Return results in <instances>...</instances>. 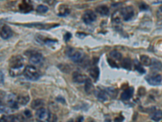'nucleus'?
<instances>
[{"mask_svg": "<svg viewBox=\"0 0 162 122\" xmlns=\"http://www.w3.org/2000/svg\"><path fill=\"white\" fill-rule=\"evenodd\" d=\"M122 66L125 69L131 70L132 68L131 60V59H129V58H125L124 60L122 61Z\"/></svg>", "mask_w": 162, "mask_h": 122, "instance_id": "22", "label": "nucleus"}, {"mask_svg": "<svg viewBox=\"0 0 162 122\" xmlns=\"http://www.w3.org/2000/svg\"><path fill=\"white\" fill-rule=\"evenodd\" d=\"M122 121H123V117H122L121 119H118V117L114 119V122H122Z\"/></svg>", "mask_w": 162, "mask_h": 122, "instance_id": "38", "label": "nucleus"}, {"mask_svg": "<svg viewBox=\"0 0 162 122\" xmlns=\"http://www.w3.org/2000/svg\"><path fill=\"white\" fill-rule=\"evenodd\" d=\"M44 101L41 99H34L33 101L31 103V107L33 109H37L38 110L39 108H42V106L44 105Z\"/></svg>", "mask_w": 162, "mask_h": 122, "instance_id": "16", "label": "nucleus"}, {"mask_svg": "<svg viewBox=\"0 0 162 122\" xmlns=\"http://www.w3.org/2000/svg\"><path fill=\"white\" fill-rule=\"evenodd\" d=\"M49 8L47 6H45V5H39L37 8V12L38 13H45V12H48Z\"/></svg>", "mask_w": 162, "mask_h": 122, "instance_id": "29", "label": "nucleus"}, {"mask_svg": "<svg viewBox=\"0 0 162 122\" xmlns=\"http://www.w3.org/2000/svg\"><path fill=\"white\" fill-rule=\"evenodd\" d=\"M106 92L112 98H115L118 95L117 89H115V88H108V89H106Z\"/></svg>", "mask_w": 162, "mask_h": 122, "instance_id": "26", "label": "nucleus"}, {"mask_svg": "<svg viewBox=\"0 0 162 122\" xmlns=\"http://www.w3.org/2000/svg\"><path fill=\"white\" fill-rule=\"evenodd\" d=\"M61 8H63V11H61L60 10L58 15H59V16H65V15H69V13H70V10H69V8H67V7L64 8V6H61Z\"/></svg>", "mask_w": 162, "mask_h": 122, "instance_id": "28", "label": "nucleus"}, {"mask_svg": "<svg viewBox=\"0 0 162 122\" xmlns=\"http://www.w3.org/2000/svg\"><path fill=\"white\" fill-rule=\"evenodd\" d=\"M43 60V55L39 52H34L29 56V62L32 65H37L41 64Z\"/></svg>", "mask_w": 162, "mask_h": 122, "instance_id": "9", "label": "nucleus"}, {"mask_svg": "<svg viewBox=\"0 0 162 122\" xmlns=\"http://www.w3.org/2000/svg\"><path fill=\"white\" fill-rule=\"evenodd\" d=\"M152 69L156 70H161L162 69V64L161 61L157 60L156 59H152Z\"/></svg>", "mask_w": 162, "mask_h": 122, "instance_id": "23", "label": "nucleus"}, {"mask_svg": "<svg viewBox=\"0 0 162 122\" xmlns=\"http://www.w3.org/2000/svg\"><path fill=\"white\" fill-rule=\"evenodd\" d=\"M96 12L101 15L105 16V15H108L109 10V8L106 5H101V6H98L97 8H96Z\"/></svg>", "mask_w": 162, "mask_h": 122, "instance_id": "14", "label": "nucleus"}, {"mask_svg": "<svg viewBox=\"0 0 162 122\" xmlns=\"http://www.w3.org/2000/svg\"><path fill=\"white\" fill-rule=\"evenodd\" d=\"M24 116L20 114L13 115V119H12V122H23L24 120Z\"/></svg>", "mask_w": 162, "mask_h": 122, "instance_id": "31", "label": "nucleus"}, {"mask_svg": "<svg viewBox=\"0 0 162 122\" xmlns=\"http://www.w3.org/2000/svg\"><path fill=\"white\" fill-rule=\"evenodd\" d=\"M134 66H135V69L140 73H145V69L143 68L141 64H140V62L137 60H134Z\"/></svg>", "mask_w": 162, "mask_h": 122, "instance_id": "25", "label": "nucleus"}, {"mask_svg": "<svg viewBox=\"0 0 162 122\" xmlns=\"http://www.w3.org/2000/svg\"><path fill=\"white\" fill-rule=\"evenodd\" d=\"M13 115H3L1 117V122H12Z\"/></svg>", "mask_w": 162, "mask_h": 122, "instance_id": "30", "label": "nucleus"}, {"mask_svg": "<svg viewBox=\"0 0 162 122\" xmlns=\"http://www.w3.org/2000/svg\"><path fill=\"white\" fill-rule=\"evenodd\" d=\"M151 119L154 121L157 122L162 120V111L155 110L151 115Z\"/></svg>", "mask_w": 162, "mask_h": 122, "instance_id": "17", "label": "nucleus"}, {"mask_svg": "<svg viewBox=\"0 0 162 122\" xmlns=\"http://www.w3.org/2000/svg\"><path fill=\"white\" fill-rule=\"evenodd\" d=\"M134 95V88L129 87L128 89L125 90L124 91L121 95V99L122 100H129L131 99V97Z\"/></svg>", "mask_w": 162, "mask_h": 122, "instance_id": "12", "label": "nucleus"}, {"mask_svg": "<svg viewBox=\"0 0 162 122\" xmlns=\"http://www.w3.org/2000/svg\"><path fill=\"white\" fill-rule=\"evenodd\" d=\"M36 118L40 122L49 121L50 119V113H49V110L45 107L39 108L36 111Z\"/></svg>", "mask_w": 162, "mask_h": 122, "instance_id": "3", "label": "nucleus"}, {"mask_svg": "<svg viewBox=\"0 0 162 122\" xmlns=\"http://www.w3.org/2000/svg\"><path fill=\"white\" fill-rule=\"evenodd\" d=\"M6 103L9 107L12 109H17L19 107V103L17 102V97L14 94H9L6 96Z\"/></svg>", "mask_w": 162, "mask_h": 122, "instance_id": "5", "label": "nucleus"}, {"mask_svg": "<svg viewBox=\"0 0 162 122\" xmlns=\"http://www.w3.org/2000/svg\"><path fill=\"white\" fill-rule=\"evenodd\" d=\"M1 83L3 84V72L1 71Z\"/></svg>", "mask_w": 162, "mask_h": 122, "instance_id": "39", "label": "nucleus"}, {"mask_svg": "<svg viewBox=\"0 0 162 122\" xmlns=\"http://www.w3.org/2000/svg\"><path fill=\"white\" fill-rule=\"evenodd\" d=\"M67 55L69 58L74 62H79L82 57H83V53L79 50H76L73 49V48H69L67 50Z\"/></svg>", "mask_w": 162, "mask_h": 122, "instance_id": "6", "label": "nucleus"}, {"mask_svg": "<svg viewBox=\"0 0 162 122\" xmlns=\"http://www.w3.org/2000/svg\"><path fill=\"white\" fill-rule=\"evenodd\" d=\"M9 74L11 76H19L20 74L24 73V59L20 55H15L11 58L9 64Z\"/></svg>", "mask_w": 162, "mask_h": 122, "instance_id": "1", "label": "nucleus"}, {"mask_svg": "<svg viewBox=\"0 0 162 122\" xmlns=\"http://www.w3.org/2000/svg\"><path fill=\"white\" fill-rule=\"evenodd\" d=\"M29 96L27 95H20L17 96V102L19 105H25L29 101Z\"/></svg>", "mask_w": 162, "mask_h": 122, "instance_id": "18", "label": "nucleus"}, {"mask_svg": "<svg viewBox=\"0 0 162 122\" xmlns=\"http://www.w3.org/2000/svg\"><path fill=\"white\" fill-rule=\"evenodd\" d=\"M109 56L112 58L113 60H121L122 59V54L117 50H113L109 53Z\"/></svg>", "mask_w": 162, "mask_h": 122, "instance_id": "24", "label": "nucleus"}, {"mask_svg": "<svg viewBox=\"0 0 162 122\" xmlns=\"http://www.w3.org/2000/svg\"><path fill=\"white\" fill-rule=\"evenodd\" d=\"M121 17H122V16H121L120 11H119V12H114V14L113 15V17H112L113 22H114V23H120Z\"/></svg>", "mask_w": 162, "mask_h": 122, "instance_id": "27", "label": "nucleus"}, {"mask_svg": "<svg viewBox=\"0 0 162 122\" xmlns=\"http://www.w3.org/2000/svg\"><path fill=\"white\" fill-rule=\"evenodd\" d=\"M12 36V30L10 27L4 25L1 28V38L3 39H8Z\"/></svg>", "mask_w": 162, "mask_h": 122, "instance_id": "10", "label": "nucleus"}, {"mask_svg": "<svg viewBox=\"0 0 162 122\" xmlns=\"http://www.w3.org/2000/svg\"><path fill=\"white\" fill-rule=\"evenodd\" d=\"M82 20H83V21L86 25H89V24L94 22L95 20H97V15L92 10H88V11L84 12V13H83V16H82Z\"/></svg>", "mask_w": 162, "mask_h": 122, "instance_id": "7", "label": "nucleus"}, {"mask_svg": "<svg viewBox=\"0 0 162 122\" xmlns=\"http://www.w3.org/2000/svg\"><path fill=\"white\" fill-rule=\"evenodd\" d=\"M72 38V34H70V33H67L66 34H65L64 36V39L66 42H67V41H69V39Z\"/></svg>", "mask_w": 162, "mask_h": 122, "instance_id": "36", "label": "nucleus"}, {"mask_svg": "<svg viewBox=\"0 0 162 122\" xmlns=\"http://www.w3.org/2000/svg\"><path fill=\"white\" fill-rule=\"evenodd\" d=\"M24 75L28 80L36 81L40 77V73L33 65H28L24 71Z\"/></svg>", "mask_w": 162, "mask_h": 122, "instance_id": "2", "label": "nucleus"}, {"mask_svg": "<svg viewBox=\"0 0 162 122\" xmlns=\"http://www.w3.org/2000/svg\"><path fill=\"white\" fill-rule=\"evenodd\" d=\"M159 12H161V13L162 14V7H161V8H160V9H159Z\"/></svg>", "mask_w": 162, "mask_h": 122, "instance_id": "40", "label": "nucleus"}, {"mask_svg": "<svg viewBox=\"0 0 162 122\" xmlns=\"http://www.w3.org/2000/svg\"><path fill=\"white\" fill-rule=\"evenodd\" d=\"M24 115L28 117V118H30L31 116H32V113H31V111L29 110H25L24 111Z\"/></svg>", "mask_w": 162, "mask_h": 122, "instance_id": "35", "label": "nucleus"}, {"mask_svg": "<svg viewBox=\"0 0 162 122\" xmlns=\"http://www.w3.org/2000/svg\"><path fill=\"white\" fill-rule=\"evenodd\" d=\"M73 80L76 83H83L86 81L87 78L82 73H79V72H75L73 73Z\"/></svg>", "mask_w": 162, "mask_h": 122, "instance_id": "13", "label": "nucleus"}, {"mask_svg": "<svg viewBox=\"0 0 162 122\" xmlns=\"http://www.w3.org/2000/svg\"><path fill=\"white\" fill-rule=\"evenodd\" d=\"M140 10H147L148 9V5L145 3H141L140 4Z\"/></svg>", "mask_w": 162, "mask_h": 122, "instance_id": "33", "label": "nucleus"}, {"mask_svg": "<svg viewBox=\"0 0 162 122\" xmlns=\"http://www.w3.org/2000/svg\"><path fill=\"white\" fill-rule=\"evenodd\" d=\"M94 94L96 97L97 98V99L101 100L102 102L107 101L108 98H109V95L106 92V90H102V89H98L97 90H95Z\"/></svg>", "mask_w": 162, "mask_h": 122, "instance_id": "11", "label": "nucleus"}, {"mask_svg": "<svg viewBox=\"0 0 162 122\" xmlns=\"http://www.w3.org/2000/svg\"><path fill=\"white\" fill-rule=\"evenodd\" d=\"M89 73L90 76L95 79V81H97L99 79V76H100V70L98 69V67H93L89 70Z\"/></svg>", "mask_w": 162, "mask_h": 122, "instance_id": "20", "label": "nucleus"}, {"mask_svg": "<svg viewBox=\"0 0 162 122\" xmlns=\"http://www.w3.org/2000/svg\"><path fill=\"white\" fill-rule=\"evenodd\" d=\"M108 63L109 64V65L112 67V68H117V65H116V63L114 62V60H112V59H108Z\"/></svg>", "mask_w": 162, "mask_h": 122, "instance_id": "34", "label": "nucleus"}, {"mask_svg": "<svg viewBox=\"0 0 162 122\" xmlns=\"http://www.w3.org/2000/svg\"><path fill=\"white\" fill-rule=\"evenodd\" d=\"M146 80L152 86H159L161 83L162 78L160 74H153V75L147 76L146 77Z\"/></svg>", "mask_w": 162, "mask_h": 122, "instance_id": "8", "label": "nucleus"}, {"mask_svg": "<svg viewBox=\"0 0 162 122\" xmlns=\"http://www.w3.org/2000/svg\"><path fill=\"white\" fill-rule=\"evenodd\" d=\"M19 9L22 11L23 12H30L31 10L33 9L32 8V5L29 2H27V1H24L21 3V4L19 5Z\"/></svg>", "mask_w": 162, "mask_h": 122, "instance_id": "15", "label": "nucleus"}, {"mask_svg": "<svg viewBox=\"0 0 162 122\" xmlns=\"http://www.w3.org/2000/svg\"><path fill=\"white\" fill-rule=\"evenodd\" d=\"M83 116H79L78 118L76 119V122H83Z\"/></svg>", "mask_w": 162, "mask_h": 122, "instance_id": "37", "label": "nucleus"}, {"mask_svg": "<svg viewBox=\"0 0 162 122\" xmlns=\"http://www.w3.org/2000/svg\"><path fill=\"white\" fill-rule=\"evenodd\" d=\"M121 16L122 17V19L124 20L125 21H129L134 17L135 15V11L132 7L128 6V7H126L121 9L120 11Z\"/></svg>", "mask_w": 162, "mask_h": 122, "instance_id": "4", "label": "nucleus"}, {"mask_svg": "<svg viewBox=\"0 0 162 122\" xmlns=\"http://www.w3.org/2000/svg\"><path fill=\"white\" fill-rule=\"evenodd\" d=\"M10 111H11V107L1 105V112L2 113H10Z\"/></svg>", "mask_w": 162, "mask_h": 122, "instance_id": "32", "label": "nucleus"}, {"mask_svg": "<svg viewBox=\"0 0 162 122\" xmlns=\"http://www.w3.org/2000/svg\"><path fill=\"white\" fill-rule=\"evenodd\" d=\"M140 62L144 66H150L152 65V60L146 55H143L140 56Z\"/></svg>", "mask_w": 162, "mask_h": 122, "instance_id": "21", "label": "nucleus"}, {"mask_svg": "<svg viewBox=\"0 0 162 122\" xmlns=\"http://www.w3.org/2000/svg\"><path fill=\"white\" fill-rule=\"evenodd\" d=\"M84 89H85V91H86L87 94H91L92 92H93V90H94L93 84H92V81L89 78H87L86 81H85Z\"/></svg>", "mask_w": 162, "mask_h": 122, "instance_id": "19", "label": "nucleus"}, {"mask_svg": "<svg viewBox=\"0 0 162 122\" xmlns=\"http://www.w3.org/2000/svg\"><path fill=\"white\" fill-rule=\"evenodd\" d=\"M67 122H74V121H72V120H70V121H68Z\"/></svg>", "mask_w": 162, "mask_h": 122, "instance_id": "41", "label": "nucleus"}]
</instances>
